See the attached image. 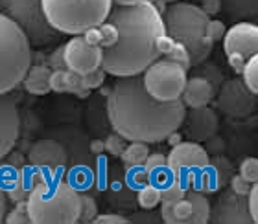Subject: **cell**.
Returning <instances> with one entry per match:
<instances>
[{"mask_svg": "<svg viewBox=\"0 0 258 224\" xmlns=\"http://www.w3.org/2000/svg\"><path fill=\"white\" fill-rule=\"evenodd\" d=\"M107 116L114 133L127 142L157 144L166 140L183 125L186 107L181 97L173 101H157L151 97L140 75L118 77L107 94Z\"/></svg>", "mask_w": 258, "mask_h": 224, "instance_id": "obj_1", "label": "cell"}, {"mask_svg": "<svg viewBox=\"0 0 258 224\" xmlns=\"http://www.w3.org/2000/svg\"><path fill=\"white\" fill-rule=\"evenodd\" d=\"M105 21L118 30V41L103 48L102 70L105 74L114 77L140 75L159 59L155 39L166 30L155 2L140 0L131 6H113Z\"/></svg>", "mask_w": 258, "mask_h": 224, "instance_id": "obj_2", "label": "cell"}, {"mask_svg": "<svg viewBox=\"0 0 258 224\" xmlns=\"http://www.w3.org/2000/svg\"><path fill=\"white\" fill-rule=\"evenodd\" d=\"M32 224H74L80 219L81 193L70 182L41 178L26 197Z\"/></svg>", "mask_w": 258, "mask_h": 224, "instance_id": "obj_3", "label": "cell"}, {"mask_svg": "<svg viewBox=\"0 0 258 224\" xmlns=\"http://www.w3.org/2000/svg\"><path fill=\"white\" fill-rule=\"evenodd\" d=\"M209 19L210 17L205 15L199 6L188 2H172L162 13L164 30L173 41L186 46L192 66L207 61L214 46L205 35V24Z\"/></svg>", "mask_w": 258, "mask_h": 224, "instance_id": "obj_4", "label": "cell"}, {"mask_svg": "<svg viewBox=\"0 0 258 224\" xmlns=\"http://www.w3.org/2000/svg\"><path fill=\"white\" fill-rule=\"evenodd\" d=\"M113 0H43L44 17L55 32L81 35L105 22Z\"/></svg>", "mask_w": 258, "mask_h": 224, "instance_id": "obj_5", "label": "cell"}, {"mask_svg": "<svg viewBox=\"0 0 258 224\" xmlns=\"http://www.w3.org/2000/svg\"><path fill=\"white\" fill-rule=\"evenodd\" d=\"M32 66V44L6 13H0V96L21 85Z\"/></svg>", "mask_w": 258, "mask_h": 224, "instance_id": "obj_6", "label": "cell"}, {"mask_svg": "<svg viewBox=\"0 0 258 224\" xmlns=\"http://www.w3.org/2000/svg\"><path fill=\"white\" fill-rule=\"evenodd\" d=\"M6 15L21 28L30 44L46 46L57 41L59 32L50 26L43 11V0H0Z\"/></svg>", "mask_w": 258, "mask_h": 224, "instance_id": "obj_7", "label": "cell"}, {"mask_svg": "<svg viewBox=\"0 0 258 224\" xmlns=\"http://www.w3.org/2000/svg\"><path fill=\"white\" fill-rule=\"evenodd\" d=\"M188 70L166 57H159L142 72V83L157 101H173L183 94Z\"/></svg>", "mask_w": 258, "mask_h": 224, "instance_id": "obj_8", "label": "cell"}, {"mask_svg": "<svg viewBox=\"0 0 258 224\" xmlns=\"http://www.w3.org/2000/svg\"><path fill=\"white\" fill-rule=\"evenodd\" d=\"M209 215V198L198 189H186L184 197L177 200H161V217L168 224H205Z\"/></svg>", "mask_w": 258, "mask_h": 224, "instance_id": "obj_9", "label": "cell"}, {"mask_svg": "<svg viewBox=\"0 0 258 224\" xmlns=\"http://www.w3.org/2000/svg\"><path fill=\"white\" fill-rule=\"evenodd\" d=\"M216 92V108L229 118H247L258 107V96L238 77L223 79Z\"/></svg>", "mask_w": 258, "mask_h": 224, "instance_id": "obj_10", "label": "cell"}, {"mask_svg": "<svg viewBox=\"0 0 258 224\" xmlns=\"http://www.w3.org/2000/svg\"><path fill=\"white\" fill-rule=\"evenodd\" d=\"M103 48L92 46L83 39V35H76L63 46V59L67 70L72 74L85 75L94 70L102 68Z\"/></svg>", "mask_w": 258, "mask_h": 224, "instance_id": "obj_11", "label": "cell"}, {"mask_svg": "<svg viewBox=\"0 0 258 224\" xmlns=\"http://www.w3.org/2000/svg\"><path fill=\"white\" fill-rule=\"evenodd\" d=\"M210 156L199 142H179L166 156V167L172 175L184 176L194 171H205L209 167Z\"/></svg>", "mask_w": 258, "mask_h": 224, "instance_id": "obj_12", "label": "cell"}, {"mask_svg": "<svg viewBox=\"0 0 258 224\" xmlns=\"http://www.w3.org/2000/svg\"><path fill=\"white\" fill-rule=\"evenodd\" d=\"M209 222L212 224H254L247 208V197L232 191L221 193L210 206Z\"/></svg>", "mask_w": 258, "mask_h": 224, "instance_id": "obj_13", "label": "cell"}, {"mask_svg": "<svg viewBox=\"0 0 258 224\" xmlns=\"http://www.w3.org/2000/svg\"><path fill=\"white\" fill-rule=\"evenodd\" d=\"M67 149L59 142L50 138L39 140L32 145V149L28 151V162L30 167L39 169L41 173H55L61 171L67 166Z\"/></svg>", "mask_w": 258, "mask_h": 224, "instance_id": "obj_14", "label": "cell"}, {"mask_svg": "<svg viewBox=\"0 0 258 224\" xmlns=\"http://www.w3.org/2000/svg\"><path fill=\"white\" fill-rule=\"evenodd\" d=\"M184 133L192 142H207L210 136L218 134L220 129V118L218 112L209 105L203 107H190L186 108L183 118Z\"/></svg>", "mask_w": 258, "mask_h": 224, "instance_id": "obj_15", "label": "cell"}, {"mask_svg": "<svg viewBox=\"0 0 258 224\" xmlns=\"http://www.w3.org/2000/svg\"><path fill=\"white\" fill-rule=\"evenodd\" d=\"M223 48L225 54H240L249 59L258 54V26L254 22H236L223 35Z\"/></svg>", "mask_w": 258, "mask_h": 224, "instance_id": "obj_16", "label": "cell"}, {"mask_svg": "<svg viewBox=\"0 0 258 224\" xmlns=\"http://www.w3.org/2000/svg\"><path fill=\"white\" fill-rule=\"evenodd\" d=\"M21 133V116L15 99L8 94L0 96V160L10 155Z\"/></svg>", "mask_w": 258, "mask_h": 224, "instance_id": "obj_17", "label": "cell"}, {"mask_svg": "<svg viewBox=\"0 0 258 224\" xmlns=\"http://www.w3.org/2000/svg\"><path fill=\"white\" fill-rule=\"evenodd\" d=\"M216 90L214 86L210 85L209 81L199 77V75H192L186 79L181 94V101L184 107H203V105H210V101L214 99Z\"/></svg>", "mask_w": 258, "mask_h": 224, "instance_id": "obj_18", "label": "cell"}, {"mask_svg": "<svg viewBox=\"0 0 258 224\" xmlns=\"http://www.w3.org/2000/svg\"><path fill=\"white\" fill-rule=\"evenodd\" d=\"M50 75H52V70L48 66H30L24 75V88H26L30 94L33 96H44L50 92Z\"/></svg>", "mask_w": 258, "mask_h": 224, "instance_id": "obj_19", "label": "cell"}, {"mask_svg": "<svg viewBox=\"0 0 258 224\" xmlns=\"http://www.w3.org/2000/svg\"><path fill=\"white\" fill-rule=\"evenodd\" d=\"M209 167H212V173L207 175V182H203V193L216 191L218 187L231 180V176L234 175V167L223 156H216L214 162H209Z\"/></svg>", "mask_w": 258, "mask_h": 224, "instance_id": "obj_20", "label": "cell"}, {"mask_svg": "<svg viewBox=\"0 0 258 224\" xmlns=\"http://www.w3.org/2000/svg\"><path fill=\"white\" fill-rule=\"evenodd\" d=\"M221 10L234 21H254L258 17V0H220Z\"/></svg>", "mask_w": 258, "mask_h": 224, "instance_id": "obj_21", "label": "cell"}, {"mask_svg": "<svg viewBox=\"0 0 258 224\" xmlns=\"http://www.w3.org/2000/svg\"><path fill=\"white\" fill-rule=\"evenodd\" d=\"M148 155H150L148 144H144V142H129V145H125V149L122 151L120 158L129 167H142Z\"/></svg>", "mask_w": 258, "mask_h": 224, "instance_id": "obj_22", "label": "cell"}, {"mask_svg": "<svg viewBox=\"0 0 258 224\" xmlns=\"http://www.w3.org/2000/svg\"><path fill=\"white\" fill-rule=\"evenodd\" d=\"M159 189H161V200H177L184 197L188 187L184 186L183 176L170 175L162 184H159Z\"/></svg>", "mask_w": 258, "mask_h": 224, "instance_id": "obj_23", "label": "cell"}, {"mask_svg": "<svg viewBox=\"0 0 258 224\" xmlns=\"http://www.w3.org/2000/svg\"><path fill=\"white\" fill-rule=\"evenodd\" d=\"M137 202L142 209H153L161 204V189L157 184L150 182L140 186L139 193H137Z\"/></svg>", "mask_w": 258, "mask_h": 224, "instance_id": "obj_24", "label": "cell"}, {"mask_svg": "<svg viewBox=\"0 0 258 224\" xmlns=\"http://www.w3.org/2000/svg\"><path fill=\"white\" fill-rule=\"evenodd\" d=\"M240 74H242V81L245 83V86H247L249 90L258 94V54L251 55L245 61Z\"/></svg>", "mask_w": 258, "mask_h": 224, "instance_id": "obj_25", "label": "cell"}, {"mask_svg": "<svg viewBox=\"0 0 258 224\" xmlns=\"http://www.w3.org/2000/svg\"><path fill=\"white\" fill-rule=\"evenodd\" d=\"M194 75H199V77H203L210 83V85L214 86V90H218V86L221 85V81H223V72H221L216 64H209V63H199L196 64V74Z\"/></svg>", "mask_w": 258, "mask_h": 224, "instance_id": "obj_26", "label": "cell"}, {"mask_svg": "<svg viewBox=\"0 0 258 224\" xmlns=\"http://www.w3.org/2000/svg\"><path fill=\"white\" fill-rule=\"evenodd\" d=\"M72 75L67 72V70H54L52 75H50V90H57V92H64L72 88Z\"/></svg>", "mask_w": 258, "mask_h": 224, "instance_id": "obj_27", "label": "cell"}, {"mask_svg": "<svg viewBox=\"0 0 258 224\" xmlns=\"http://www.w3.org/2000/svg\"><path fill=\"white\" fill-rule=\"evenodd\" d=\"M4 222H8V224H28V222H30L26 200H19V202H17V206L11 209V211H6Z\"/></svg>", "mask_w": 258, "mask_h": 224, "instance_id": "obj_28", "label": "cell"}, {"mask_svg": "<svg viewBox=\"0 0 258 224\" xmlns=\"http://www.w3.org/2000/svg\"><path fill=\"white\" fill-rule=\"evenodd\" d=\"M98 215L96 200L89 195H81V208H80V219L78 222H92Z\"/></svg>", "mask_w": 258, "mask_h": 224, "instance_id": "obj_29", "label": "cell"}, {"mask_svg": "<svg viewBox=\"0 0 258 224\" xmlns=\"http://www.w3.org/2000/svg\"><path fill=\"white\" fill-rule=\"evenodd\" d=\"M166 59H170V61H173V63H177L181 64L183 68H192V63H190V54H188V50H186V46L181 43H177L175 41V44H173V48L170 50V54L164 55Z\"/></svg>", "mask_w": 258, "mask_h": 224, "instance_id": "obj_30", "label": "cell"}, {"mask_svg": "<svg viewBox=\"0 0 258 224\" xmlns=\"http://www.w3.org/2000/svg\"><path fill=\"white\" fill-rule=\"evenodd\" d=\"M98 30H100V35H102V43H100V46L102 48H107V46H113L116 41H118V30H116V26H114L113 22H102L100 26H98Z\"/></svg>", "mask_w": 258, "mask_h": 224, "instance_id": "obj_31", "label": "cell"}, {"mask_svg": "<svg viewBox=\"0 0 258 224\" xmlns=\"http://www.w3.org/2000/svg\"><path fill=\"white\" fill-rule=\"evenodd\" d=\"M238 169H240V175H242L247 182H251V184H256L258 182V160L256 158H253V156L245 158V160L240 164Z\"/></svg>", "mask_w": 258, "mask_h": 224, "instance_id": "obj_32", "label": "cell"}, {"mask_svg": "<svg viewBox=\"0 0 258 224\" xmlns=\"http://www.w3.org/2000/svg\"><path fill=\"white\" fill-rule=\"evenodd\" d=\"M225 32H227V28L221 21H212V19H209L207 24H205V35H207V39L212 41V43L221 41L223 35H225Z\"/></svg>", "mask_w": 258, "mask_h": 224, "instance_id": "obj_33", "label": "cell"}, {"mask_svg": "<svg viewBox=\"0 0 258 224\" xmlns=\"http://www.w3.org/2000/svg\"><path fill=\"white\" fill-rule=\"evenodd\" d=\"M105 145V153H109L111 156H120L122 155V151L125 149V140L120 136V134H109L107 140L103 142Z\"/></svg>", "mask_w": 258, "mask_h": 224, "instance_id": "obj_34", "label": "cell"}, {"mask_svg": "<svg viewBox=\"0 0 258 224\" xmlns=\"http://www.w3.org/2000/svg\"><path fill=\"white\" fill-rule=\"evenodd\" d=\"M231 191L236 193V195H242V197H247L249 189H251V182H247L242 175H232L231 176Z\"/></svg>", "mask_w": 258, "mask_h": 224, "instance_id": "obj_35", "label": "cell"}, {"mask_svg": "<svg viewBox=\"0 0 258 224\" xmlns=\"http://www.w3.org/2000/svg\"><path fill=\"white\" fill-rule=\"evenodd\" d=\"M83 77V81H81V86H85L87 88H96V86H100L103 83V79H105V72L103 70H94V72H91V74H85L81 75Z\"/></svg>", "mask_w": 258, "mask_h": 224, "instance_id": "obj_36", "label": "cell"}, {"mask_svg": "<svg viewBox=\"0 0 258 224\" xmlns=\"http://www.w3.org/2000/svg\"><path fill=\"white\" fill-rule=\"evenodd\" d=\"M247 208H249V213H251L253 222L258 224V186L256 184H253L247 193Z\"/></svg>", "mask_w": 258, "mask_h": 224, "instance_id": "obj_37", "label": "cell"}, {"mask_svg": "<svg viewBox=\"0 0 258 224\" xmlns=\"http://www.w3.org/2000/svg\"><path fill=\"white\" fill-rule=\"evenodd\" d=\"M173 44H175V41H173L172 35H168L166 32L161 33V35L155 39V48H157V52H159V55L170 54V50L173 48Z\"/></svg>", "mask_w": 258, "mask_h": 224, "instance_id": "obj_38", "label": "cell"}, {"mask_svg": "<svg viewBox=\"0 0 258 224\" xmlns=\"http://www.w3.org/2000/svg\"><path fill=\"white\" fill-rule=\"evenodd\" d=\"M92 222H96V224H125V222H129V219H125V217H122V215H118V213H98Z\"/></svg>", "mask_w": 258, "mask_h": 224, "instance_id": "obj_39", "label": "cell"}, {"mask_svg": "<svg viewBox=\"0 0 258 224\" xmlns=\"http://www.w3.org/2000/svg\"><path fill=\"white\" fill-rule=\"evenodd\" d=\"M199 8L203 10L205 15L212 17V15H218L221 11V2L220 0H203V4L199 6Z\"/></svg>", "mask_w": 258, "mask_h": 224, "instance_id": "obj_40", "label": "cell"}, {"mask_svg": "<svg viewBox=\"0 0 258 224\" xmlns=\"http://www.w3.org/2000/svg\"><path fill=\"white\" fill-rule=\"evenodd\" d=\"M81 35H83V39H85L89 44H92V46H100V43H102V35H100V30H98V26L89 28V30H85Z\"/></svg>", "mask_w": 258, "mask_h": 224, "instance_id": "obj_41", "label": "cell"}, {"mask_svg": "<svg viewBox=\"0 0 258 224\" xmlns=\"http://www.w3.org/2000/svg\"><path fill=\"white\" fill-rule=\"evenodd\" d=\"M227 61H229V66H231V68L234 70V72H238V74H240V72H242V68H243V64H245V61H247V59L242 57L240 54H229V55H227Z\"/></svg>", "mask_w": 258, "mask_h": 224, "instance_id": "obj_42", "label": "cell"}, {"mask_svg": "<svg viewBox=\"0 0 258 224\" xmlns=\"http://www.w3.org/2000/svg\"><path fill=\"white\" fill-rule=\"evenodd\" d=\"M48 64H52L55 70L67 68V66H64V59H63V46H61V48H57L54 54L50 55V57H48Z\"/></svg>", "mask_w": 258, "mask_h": 224, "instance_id": "obj_43", "label": "cell"}, {"mask_svg": "<svg viewBox=\"0 0 258 224\" xmlns=\"http://www.w3.org/2000/svg\"><path fill=\"white\" fill-rule=\"evenodd\" d=\"M6 211H8V195H6L4 186L0 184V222H4Z\"/></svg>", "mask_w": 258, "mask_h": 224, "instance_id": "obj_44", "label": "cell"}, {"mask_svg": "<svg viewBox=\"0 0 258 224\" xmlns=\"http://www.w3.org/2000/svg\"><path fill=\"white\" fill-rule=\"evenodd\" d=\"M91 153L92 155H102V153H105V145H103L102 140H92L91 142Z\"/></svg>", "mask_w": 258, "mask_h": 224, "instance_id": "obj_45", "label": "cell"}, {"mask_svg": "<svg viewBox=\"0 0 258 224\" xmlns=\"http://www.w3.org/2000/svg\"><path fill=\"white\" fill-rule=\"evenodd\" d=\"M166 142H168V145H170V147H173V145H177L179 142H183V136H181L177 131H173V133H170L166 136Z\"/></svg>", "mask_w": 258, "mask_h": 224, "instance_id": "obj_46", "label": "cell"}, {"mask_svg": "<svg viewBox=\"0 0 258 224\" xmlns=\"http://www.w3.org/2000/svg\"><path fill=\"white\" fill-rule=\"evenodd\" d=\"M116 6H131V4H137L140 0H113Z\"/></svg>", "mask_w": 258, "mask_h": 224, "instance_id": "obj_47", "label": "cell"}, {"mask_svg": "<svg viewBox=\"0 0 258 224\" xmlns=\"http://www.w3.org/2000/svg\"><path fill=\"white\" fill-rule=\"evenodd\" d=\"M162 2H170L172 4V2H177V0H162Z\"/></svg>", "mask_w": 258, "mask_h": 224, "instance_id": "obj_48", "label": "cell"}, {"mask_svg": "<svg viewBox=\"0 0 258 224\" xmlns=\"http://www.w3.org/2000/svg\"><path fill=\"white\" fill-rule=\"evenodd\" d=\"M150 2H155V0H150Z\"/></svg>", "mask_w": 258, "mask_h": 224, "instance_id": "obj_49", "label": "cell"}]
</instances>
